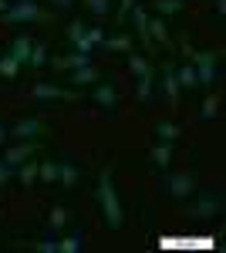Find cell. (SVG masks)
<instances>
[{"label": "cell", "instance_id": "ffe728a7", "mask_svg": "<svg viewBox=\"0 0 226 253\" xmlns=\"http://www.w3.org/2000/svg\"><path fill=\"white\" fill-rule=\"evenodd\" d=\"M98 78H101V75H98L94 64H88V68H75V71H71V84H75V88H88V84H94Z\"/></svg>", "mask_w": 226, "mask_h": 253}, {"label": "cell", "instance_id": "5bb4252c", "mask_svg": "<svg viewBox=\"0 0 226 253\" xmlns=\"http://www.w3.org/2000/svg\"><path fill=\"white\" fill-rule=\"evenodd\" d=\"M132 20H135V31H138V38H142V44H145V51H152L155 44H152V38H149V27H145V24H149V10L135 3V7H132Z\"/></svg>", "mask_w": 226, "mask_h": 253}, {"label": "cell", "instance_id": "44dd1931", "mask_svg": "<svg viewBox=\"0 0 226 253\" xmlns=\"http://www.w3.org/2000/svg\"><path fill=\"white\" fill-rule=\"evenodd\" d=\"M152 132H155V138H159V142H176V138L182 135V128H179L176 122H169V118L155 122V128H152Z\"/></svg>", "mask_w": 226, "mask_h": 253}, {"label": "cell", "instance_id": "4fadbf2b", "mask_svg": "<svg viewBox=\"0 0 226 253\" xmlns=\"http://www.w3.org/2000/svg\"><path fill=\"white\" fill-rule=\"evenodd\" d=\"M78 179H81V169L75 162H57V186L61 189H75Z\"/></svg>", "mask_w": 226, "mask_h": 253}, {"label": "cell", "instance_id": "8fae6325", "mask_svg": "<svg viewBox=\"0 0 226 253\" xmlns=\"http://www.w3.org/2000/svg\"><path fill=\"white\" fill-rule=\"evenodd\" d=\"M85 27H88L85 20H71V24H68V31H64V34H68V41L78 47V54H91V51H94L91 44L85 41Z\"/></svg>", "mask_w": 226, "mask_h": 253}, {"label": "cell", "instance_id": "f546056e", "mask_svg": "<svg viewBox=\"0 0 226 253\" xmlns=\"http://www.w3.org/2000/svg\"><path fill=\"white\" fill-rule=\"evenodd\" d=\"M186 7V0H155V14L159 17H172V14H179Z\"/></svg>", "mask_w": 226, "mask_h": 253}, {"label": "cell", "instance_id": "f1b7e54d", "mask_svg": "<svg viewBox=\"0 0 226 253\" xmlns=\"http://www.w3.org/2000/svg\"><path fill=\"white\" fill-rule=\"evenodd\" d=\"M17 75H20V64L10 58V54H0V78H3V81H14Z\"/></svg>", "mask_w": 226, "mask_h": 253}, {"label": "cell", "instance_id": "3957f363", "mask_svg": "<svg viewBox=\"0 0 226 253\" xmlns=\"http://www.w3.org/2000/svg\"><path fill=\"white\" fill-rule=\"evenodd\" d=\"M44 17L47 14L41 10L38 0H10V7L3 10V20L14 24V27H20V24H41Z\"/></svg>", "mask_w": 226, "mask_h": 253}, {"label": "cell", "instance_id": "d6a6232c", "mask_svg": "<svg viewBox=\"0 0 226 253\" xmlns=\"http://www.w3.org/2000/svg\"><path fill=\"white\" fill-rule=\"evenodd\" d=\"M85 41H88L91 47H98V44L105 41V31H101V27H85Z\"/></svg>", "mask_w": 226, "mask_h": 253}, {"label": "cell", "instance_id": "484cf974", "mask_svg": "<svg viewBox=\"0 0 226 253\" xmlns=\"http://www.w3.org/2000/svg\"><path fill=\"white\" fill-rule=\"evenodd\" d=\"M34 71H41V68H47L51 64V54H47V47L41 44V41H34V47H31V61H27Z\"/></svg>", "mask_w": 226, "mask_h": 253}, {"label": "cell", "instance_id": "7402d4cb", "mask_svg": "<svg viewBox=\"0 0 226 253\" xmlns=\"http://www.w3.org/2000/svg\"><path fill=\"white\" fill-rule=\"evenodd\" d=\"M68 219H71L68 206H51V213H47V230H51V233H61V230L68 226Z\"/></svg>", "mask_w": 226, "mask_h": 253}, {"label": "cell", "instance_id": "4316f807", "mask_svg": "<svg viewBox=\"0 0 226 253\" xmlns=\"http://www.w3.org/2000/svg\"><path fill=\"white\" fill-rule=\"evenodd\" d=\"M216 115H220V95H213V91H209V95L203 98V108H199V118H203V122H213Z\"/></svg>", "mask_w": 226, "mask_h": 253}, {"label": "cell", "instance_id": "603a6c76", "mask_svg": "<svg viewBox=\"0 0 226 253\" xmlns=\"http://www.w3.org/2000/svg\"><path fill=\"white\" fill-rule=\"evenodd\" d=\"M138 81V88H135V98L142 101V105H149L152 95H155V75H145V78H135Z\"/></svg>", "mask_w": 226, "mask_h": 253}, {"label": "cell", "instance_id": "cb8c5ba5", "mask_svg": "<svg viewBox=\"0 0 226 253\" xmlns=\"http://www.w3.org/2000/svg\"><path fill=\"white\" fill-rule=\"evenodd\" d=\"M105 51H115V54H129L132 51V38L129 34H115V38H105Z\"/></svg>", "mask_w": 226, "mask_h": 253}, {"label": "cell", "instance_id": "2e32d148", "mask_svg": "<svg viewBox=\"0 0 226 253\" xmlns=\"http://www.w3.org/2000/svg\"><path fill=\"white\" fill-rule=\"evenodd\" d=\"M129 75H132V78H145V75H155V68H152V61L145 58V54L129 51Z\"/></svg>", "mask_w": 226, "mask_h": 253}, {"label": "cell", "instance_id": "30bf717a", "mask_svg": "<svg viewBox=\"0 0 226 253\" xmlns=\"http://www.w3.org/2000/svg\"><path fill=\"white\" fill-rule=\"evenodd\" d=\"M149 38H152V44H159V47H172V38H169V24H166V17H149Z\"/></svg>", "mask_w": 226, "mask_h": 253}, {"label": "cell", "instance_id": "ba28073f", "mask_svg": "<svg viewBox=\"0 0 226 253\" xmlns=\"http://www.w3.org/2000/svg\"><path fill=\"white\" fill-rule=\"evenodd\" d=\"M220 210H223V196H216V193H199L196 206H192V216L209 219V216H216Z\"/></svg>", "mask_w": 226, "mask_h": 253}, {"label": "cell", "instance_id": "8d00e7d4", "mask_svg": "<svg viewBox=\"0 0 226 253\" xmlns=\"http://www.w3.org/2000/svg\"><path fill=\"white\" fill-rule=\"evenodd\" d=\"M51 7H54V10H71L75 0H51Z\"/></svg>", "mask_w": 226, "mask_h": 253}, {"label": "cell", "instance_id": "d590c367", "mask_svg": "<svg viewBox=\"0 0 226 253\" xmlns=\"http://www.w3.org/2000/svg\"><path fill=\"white\" fill-rule=\"evenodd\" d=\"M135 3H138V0H118V20H125V17H129Z\"/></svg>", "mask_w": 226, "mask_h": 253}, {"label": "cell", "instance_id": "e0dca14e", "mask_svg": "<svg viewBox=\"0 0 226 253\" xmlns=\"http://www.w3.org/2000/svg\"><path fill=\"white\" fill-rule=\"evenodd\" d=\"M51 64L54 68H61V71H75V68H88L91 64V54H61V58H51Z\"/></svg>", "mask_w": 226, "mask_h": 253}, {"label": "cell", "instance_id": "d6986e66", "mask_svg": "<svg viewBox=\"0 0 226 253\" xmlns=\"http://www.w3.org/2000/svg\"><path fill=\"white\" fill-rule=\"evenodd\" d=\"M14 175L20 179V186H24V189H31V186L38 182V162H34V156L24 159V162L17 166V172H14Z\"/></svg>", "mask_w": 226, "mask_h": 253}, {"label": "cell", "instance_id": "836d02e7", "mask_svg": "<svg viewBox=\"0 0 226 253\" xmlns=\"http://www.w3.org/2000/svg\"><path fill=\"white\" fill-rule=\"evenodd\" d=\"M34 250H38V253H57V240H54V233L44 236L41 243H34Z\"/></svg>", "mask_w": 226, "mask_h": 253}, {"label": "cell", "instance_id": "d4e9b609", "mask_svg": "<svg viewBox=\"0 0 226 253\" xmlns=\"http://www.w3.org/2000/svg\"><path fill=\"white\" fill-rule=\"evenodd\" d=\"M176 81H179V88H186V91L199 88V81H196V68H192V64H182V68H176Z\"/></svg>", "mask_w": 226, "mask_h": 253}, {"label": "cell", "instance_id": "9c48e42d", "mask_svg": "<svg viewBox=\"0 0 226 253\" xmlns=\"http://www.w3.org/2000/svg\"><path fill=\"white\" fill-rule=\"evenodd\" d=\"M162 91H166V101L176 108L179 105V95H182V88L176 81V64H162Z\"/></svg>", "mask_w": 226, "mask_h": 253}, {"label": "cell", "instance_id": "83f0119b", "mask_svg": "<svg viewBox=\"0 0 226 253\" xmlns=\"http://www.w3.org/2000/svg\"><path fill=\"white\" fill-rule=\"evenodd\" d=\"M38 179H41V182H47V186H54V182H57V162H51V159L38 162Z\"/></svg>", "mask_w": 226, "mask_h": 253}, {"label": "cell", "instance_id": "f35d334b", "mask_svg": "<svg viewBox=\"0 0 226 253\" xmlns=\"http://www.w3.org/2000/svg\"><path fill=\"white\" fill-rule=\"evenodd\" d=\"M216 14H226V0H216Z\"/></svg>", "mask_w": 226, "mask_h": 253}, {"label": "cell", "instance_id": "8992f818", "mask_svg": "<svg viewBox=\"0 0 226 253\" xmlns=\"http://www.w3.org/2000/svg\"><path fill=\"white\" fill-rule=\"evenodd\" d=\"M31 98L34 101H71V91H64L61 84H51V81H34V88H31Z\"/></svg>", "mask_w": 226, "mask_h": 253}, {"label": "cell", "instance_id": "6da1fadb", "mask_svg": "<svg viewBox=\"0 0 226 253\" xmlns=\"http://www.w3.org/2000/svg\"><path fill=\"white\" fill-rule=\"evenodd\" d=\"M94 199H98V210H101L105 226H108V230H122V226H125V206H122V196H118V189H115L112 172H108V169L98 175Z\"/></svg>", "mask_w": 226, "mask_h": 253}, {"label": "cell", "instance_id": "277c9868", "mask_svg": "<svg viewBox=\"0 0 226 253\" xmlns=\"http://www.w3.org/2000/svg\"><path fill=\"white\" fill-rule=\"evenodd\" d=\"M7 135L17 138V142H38L41 135H47V125L41 118L27 115V118H20V122H14V125H7Z\"/></svg>", "mask_w": 226, "mask_h": 253}, {"label": "cell", "instance_id": "9a60e30c", "mask_svg": "<svg viewBox=\"0 0 226 253\" xmlns=\"http://www.w3.org/2000/svg\"><path fill=\"white\" fill-rule=\"evenodd\" d=\"M91 101H94V105H101V108H115V105H118V91H115V84H112V81L98 84V88L91 91Z\"/></svg>", "mask_w": 226, "mask_h": 253}, {"label": "cell", "instance_id": "74e56055", "mask_svg": "<svg viewBox=\"0 0 226 253\" xmlns=\"http://www.w3.org/2000/svg\"><path fill=\"white\" fill-rule=\"evenodd\" d=\"M7 142H10V135H7V125H3V122H0V149H3V145H7Z\"/></svg>", "mask_w": 226, "mask_h": 253}, {"label": "cell", "instance_id": "1f68e13d", "mask_svg": "<svg viewBox=\"0 0 226 253\" xmlns=\"http://www.w3.org/2000/svg\"><path fill=\"white\" fill-rule=\"evenodd\" d=\"M81 3L91 17H108V10H112V0H81Z\"/></svg>", "mask_w": 226, "mask_h": 253}, {"label": "cell", "instance_id": "ab89813d", "mask_svg": "<svg viewBox=\"0 0 226 253\" xmlns=\"http://www.w3.org/2000/svg\"><path fill=\"white\" fill-rule=\"evenodd\" d=\"M7 7H10V0H0V14H3V10H7Z\"/></svg>", "mask_w": 226, "mask_h": 253}, {"label": "cell", "instance_id": "52a82bcc", "mask_svg": "<svg viewBox=\"0 0 226 253\" xmlns=\"http://www.w3.org/2000/svg\"><path fill=\"white\" fill-rule=\"evenodd\" d=\"M34 152H38V142H14V145H3V162H7V166H14V169H17L20 162H24V159H31L34 156Z\"/></svg>", "mask_w": 226, "mask_h": 253}, {"label": "cell", "instance_id": "5b68a950", "mask_svg": "<svg viewBox=\"0 0 226 253\" xmlns=\"http://www.w3.org/2000/svg\"><path fill=\"white\" fill-rule=\"evenodd\" d=\"M162 189L172 196V199H186V196L196 193V175L182 169V172H169L166 175V182H162Z\"/></svg>", "mask_w": 226, "mask_h": 253}, {"label": "cell", "instance_id": "4dcf8cb0", "mask_svg": "<svg viewBox=\"0 0 226 253\" xmlns=\"http://www.w3.org/2000/svg\"><path fill=\"white\" fill-rule=\"evenodd\" d=\"M81 247H85V236L71 233V236H64V240L57 243V253H81Z\"/></svg>", "mask_w": 226, "mask_h": 253}, {"label": "cell", "instance_id": "ac0fdd59", "mask_svg": "<svg viewBox=\"0 0 226 253\" xmlns=\"http://www.w3.org/2000/svg\"><path fill=\"white\" fill-rule=\"evenodd\" d=\"M31 47H34V41L27 38V34H20V38H14V44H10V58L17 61V64H27V61H31Z\"/></svg>", "mask_w": 226, "mask_h": 253}, {"label": "cell", "instance_id": "7c38bea8", "mask_svg": "<svg viewBox=\"0 0 226 253\" xmlns=\"http://www.w3.org/2000/svg\"><path fill=\"white\" fill-rule=\"evenodd\" d=\"M172 156H176V142H155L152 152H149V159H152L155 169H169Z\"/></svg>", "mask_w": 226, "mask_h": 253}, {"label": "cell", "instance_id": "7a4b0ae2", "mask_svg": "<svg viewBox=\"0 0 226 253\" xmlns=\"http://www.w3.org/2000/svg\"><path fill=\"white\" fill-rule=\"evenodd\" d=\"M182 54H189V64L196 68L199 88H213L220 81V51H196L192 44H182Z\"/></svg>", "mask_w": 226, "mask_h": 253}, {"label": "cell", "instance_id": "e575fe53", "mask_svg": "<svg viewBox=\"0 0 226 253\" xmlns=\"http://www.w3.org/2000/svg\"><path fill=\"white\" fill-rule=\"evenodd\" d=\"M14 172H17V169H14V166H7V162L0 159V189H3V186H7V182L14 179Z\"/></svg>", "mask_w": 226, "mask_h": 253}]
</instances>
